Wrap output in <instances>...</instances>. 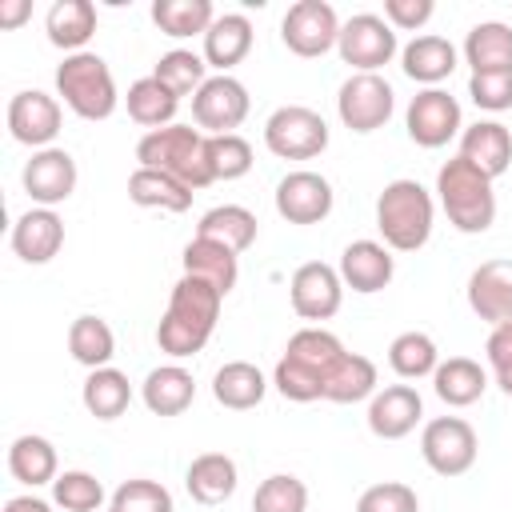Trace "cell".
<instances>
[{
	"mask_svg": "<svg viewBox=\"0 0 512 512\" xmlns=\"http://www.w3.org/2000/svg\"><path fill=\"white\" fill-rule=\"evenodd\" d=\"M68 352L88 372L108 368V360L116 356V336H112L108 320H100V316H76L72 328H68Z\"/></svg>",
	"mask_w": 512,
	"mask_h": 512,
	"instance_id": "cell-37",
	"label": "cell"
},
{
	"mask_svg": "<svg viewBox=\"0 0 512 512\" xmlns=\"http://www.w3.org/2000/svg\"><path fill=\"white\" fill-rule=\"evenodd\" d=\"M400 68H404L408 80H416L424 88H436L440 80H448L456 72V48H452V40L432 36V32L428 36H416L412 44H404Z\"/></svg>",
	"mask_w": 512,
	"mask_h": 512,
	"instance_id": "cell-25",
	"label": "cell"
},
{
	"mask_svg": "<svg viewBox=\"0 0 512 512\" xmlns=\"http://www.w3.org/2000/svg\"><path fill=\"white\" fill-rule=\"evenodd\" d=\"M460 156L496 180L512 164V132L500 120H476L460 132Z\"/></svg>",
	"mask_w": 512,
	"mask_h": 512,
	"instance_id": "cell-22",
	"label": "cell"
},
{
	"mask_svg": "<svg viewBox=\"0 0 512 512\" xmlns=\"http://www.w3.org/2000/svg\"><path fill=\"white\" fill-rule=\"evenodd\" d=\"M64 248V220L52 208H28L12 224V252L24 264H48Z\"/></svg>",
	"mask_w": 512,
	"mask_h": 512,
	"instance_id": "cell-21",
	"label": "cell"
},
{
	"mask_svg": "<svg viewBox=\"0 0 512 512\" xmlns=\"http://www.w3.org/2000/svg\"><path fill=\"white\" fill-rule=\"evenodd\" d=\"M56 92L80 120H108L120 104L112 68L96 52H72L56 68Z\"/></svg>",
	"mask_w": 512,
	"mask_h": 512,
	"instance_id": "cell-6",
	"label": "cell"
},
{
	"mask_svg": "<svg viewBox=\"0 0 512 512\" xmlns=\"http://www.w3.org/2000/svg\"><path fill=\"white\" fill-rule=\"evenodd\" d=\"M340 356H344V344L328 328H300L292 332L284 356L276 360L272 384L284 400H296V404L324 400V384L340 364Z\"/></svg>",
	"mask_w": 512,
	"mask_h": 512,
	"instance_id": "cell-2",
	"label": "cell"
},
{
	"mask_svg": "<svg viewBox=\"0 0 512 512\" xmlns=\"http://www.w3.org/2000/svg\"><path fill=\"white\" fill-rule=\"evenodd\" d=\"M4 512H52V504L40 500V496H12V500L4 504Z\"/></svg>",
	"mask_w": 512,
	"mask_h": 512,
	"instance_id": "cell-51",
	"label": "cell"
},
{
	"mask_svg": "<svg viewBox=\"0 0 512 512\" xmlns=\"http://www.w3.org/2000/svg\"><path fill=\"white\" fill-rule=\"evenodd\" d=\"M424 416V400L412 384H388L368 400V428L380 440H404Z\"/></svg>",
	"mask_w": 512,
	"mask_h": 512,
	"instance_id": "cell-20",
	"label": "cell"
},
{
	"mask_svg": "<svg viewBox=\"0 0 512 512\" xmlns=\"http://www.w3.org/2000/svg\"><path fill=\"white\" fill-rule=\"evenodd\" d=\"M264 392H268V380H264V372H260L256 364H248V360H228V364L212 376V396H216V404H224V408H232V412L256 408V404L264 400Z\"/></svg>",
	"mask_w": 512,
	"mask_h": 512,
	"instance_id": "cell-31",
	"label": "cell"
},
{
	"mask_svg": "<svg viewBox=\"0 0 512 512\" xmlns=\"http://www.w3.org/2000/svg\"><path fill=\"white\" fill-rule=\"evenodd\" d=\"M280 40L288 44V52L304 60L324 56L340 40V16L324 0H296L280 20Z\"/></svg>",
	"mask_w": 512,
	"mask_h": 512,
	"instance_id": "cell-11",
	"label": "cell"
},
{
	"mask_svg": "<svg viewBox=\"0 0 512 512\" xmlns=\"http://www.w3.org/2000/svg\"><path fill=\"white\" fill-rule=\"evenodd\" d=\"M28 12H32L28 0H0V28H20Z\"/></svg>",
	"mask_w": 512,
	"mask_h": 512,
	"instance_id": "cell-50",
	"label": "cell"
},
{
	"mask_svg": "<svg viewBox=\"0 0 512 512\" xmlns=\"http://www.w3.org/2000/svg\"><path fill=\"white\" fill-rule=\"evenodd\" d=\"M336 272H340L344 288H352L360 296H372V292L392 284L396 260H392V248H384L380 240H352L340 252V268Z\"/></svg>",
	"mask_w": 512,
	"mask_h": 512,
	"instance_id": "cell-19",
	"label": "cell"
},
{
	"mask_svg": "<svg viewBox=\"0 0 512 512\" xmlns=\"http://www.w3.org/2000/svg\"><path fill=\"white\" fill-rule=\"evenodd\" d=\"M468 308L492 328L512 324V260H484L480 268H472Z\"/></svg>",
	"mask_w": 512,
	"mask_h": 512,
	"instance_id": "cell-18",
	"label": "cell"
},
{
	"mask_svg": "<svg viewBox=\"0 0 512 512\" xmlns=\"http://www.w3.org/2000/svg\"><path fill=\"white\" fill-rule=\"evenodd\" d=\"M464 60L472 72H508L512 68V28L484 20L464 36Z\"/></svg>",
	"mask_w": 512,
	"mask_h": 512,
	"instance_id": "cell-33",
	"label": "cell"
},
{
	"mask_svg": "<svg viewBox=\"0 0 512 512\" xmlns=\"http://www.w3.org/2000/svg\"><path fill=\"white\" fill-rule=\"evenodd\" d=\"M484 352H488V364H492V376H496V384L512 396V324H500V328H492L488 332V344H484Z\"/></svg>",
	"mask_w": 512,
	"mask_h": 512,
	"instance_id": "cell-48",
	"label": "cell"
},
{
	"mask_svg": "<svg viewBox=\"0 0 512 512\" xmlns=\"http://www.w3.org/2000/svg\"><path fill=\"white\" fill-rule=\"evenodd\" d=\"M248 52H252V24L240 12L216 16L212 28L204 32V60L208 68H216V76H228V68H236Z\"/></svg>",
	"mask_w": 512,
	"mask_h": 512,
	"instance_id": "cell-24",
	"label": "cell"
},
{
	"mask_svg": "<svg viewBox=\"0 0 512 512\" xmlns=\"http://www.w3.org/2000/svg\"><path fill=\"white\" fill-rule=\"evenodd\" d=\"M52 500H56V508H64V512H100V504H104V484H100L92 472L72 468V472H60V476L52 480Z\"/></svg>",
	"mask_w": 512,
	"mask_h": 512,
	"instance_id": "cell-42",
	"label": "cell"
},
{
	"mask_svg": "<svg viewBox=\"0 0 512 512\" xmlns=\"http://www.w3.org/2000/svg\"><path fill=\"white\" fill-rule=\"evenodd\" d=\"M192 188H184L180 180H172L168 172L156 168H136L128 176V200L140 208H160V212H188L192 208Z\"/></svg>",
	"mask_w": 512,
	"mask_h": 512,
	"instance_id": "cell-32",
	"label": "cell"
},
{
	"mask_svg": "<svg viewBox=\"0 0 512 512\" xmlns=\"http://www.w3.org/2000/svg\"><path fill=\"white\" fill-rule=\"evenodd\" d=\"M8 472L28 484V488H40V484H52L60 472H56V448L52 440L44 436H16L12 448H8Z\"/></svg>",
	"mask_w": 512,
	"mask_h": 512,
	"instance_id": "cell-35",
	"label": "cell"
},
{
	"mask_svg": "<svg viewBox=\"0 0 512 512\" xmlns=\"http://www.w3.org/2000/svg\"><path fill=\"white\" fill-rule=\"evenodd\" d=\"M288 296H292V308L300 320H332L340 312V300H344V280L332 264L308 260L292 272Z\"/></svg>",
	"mask_w": 512,
	"mask_h": 512,
	"instance_id": "cell-14",
	"label": "cell"
},
{
	"mask_svg": "<svg viewBox=\"0 0 512 512\" xmlns=\"http://www.w3.org/2000/svg\"><path fill=\"white\" fill-rule=\"evenodd\" d=\"M396 108V92L392 84L380 76V72H356L340 84V96H336V112H340V124L348 132H376L388 124Z\"/></svg>",
	"mask_w": 512,
	"mask_h": 512,
	"instance_id": "cell-9",
	"label": "cell"
},
{
	"mask_svg": "<svg viewBox=\"0 0 512 512\" xmlns=\"http://www.w3.org/2000/svg\"><path fill=\"white\" fill-rule=\"evenodd\" d=\"M124 104H128V116H132L136 124H144L148 132H156V128H168V124H172V116H176V108H180V96L168 92L156 76H144V80H136V84L128 88Z\"/></svg>",
	"mask_w": 512,
	"mask_h": 512,
	"instance_id": "cell-36",
	"label": "cell"
},
{
	"mask_svg": "<svg viewBox=\"0 0 512 512\" xmlns=\"http://www.w3.org/2000/svg\"><path fill=\"white\" fill-rule=\"evenodd\" d=\"M308 508V484L292 472H276L260 480L252 496V512H304Z\"/></svg>",
	"mask_w": 512,
	"mask_h": 512,
	"instance_id": "cell-43",
	"label": "cell"
},
{
	"mask_svg": "<svg viewBox=\"0 0 512 512\" xmlns=\"http://www.w3.org/2000/svg\"><path fill=\"white\" fill-rule=\"evenodd\" d=\"M468 96L484 112H504L512 108V68L508 72H472L468 76Z\"/></svg>",
	"mask_w": 512,
	"mask_h": 512,
	"instance_id": "cell-47",
	"label": "cell"
},
{
	"mask_svg": "<svg viewBox=\"0 0 512 512\" xmlns=\"http://www.w3.org/2000/svg\"><path fill=\"white\" fill-rule=\"evenodd\" d=\"M404 124H408V136L420 144V148H444L460 128V104L456 96H448L444 88H424L412 96L408 112H404Z\"/></svg>",
	"mask_w": 512,
	"mask_h": 512,
	"instance_id": "cell-13",
	"label": "cell"
},
{
	"mask_svg": "<svg viewBox=\"0 0 512 512\" xmlns=\"http://www.w3.org/2000/svg\"><path fill=\"white\" fill-rule=\"evenodd\" d=\"M432 388H436V396H440L448 408H468V404H476V400L484 396L488 372H484L476 360H468V356H448V360L436 364Z\"/></svg>",
	"mask_w": 512,
	"mask_h": 512,
	"instance_id": "cell-28",
	"label": "cell"
},
{
	"mask_svg": "<svg viewBox=\"0 0 512 512\" xmlns=\"http://www.w3.org/2000/svg\"><path fill=\"white\" fill-rule=\"evenodd\" d=\"M248 88L236 76H208L192 96V120L204 136H228L248 116Z\"/></svg>",
	"mask_w": 512,
	"mask_h": 512,
	"instance_id": "cell-12",
	"label": "cell"
},
{
	"mask_svg": "<svg viewBox=\"0 0 512 512\" xmlns=\"http://www.w3.org/2000/svg\"><path fill=\"white\" fill-rule=\"evenodd\" d=\"M356 512H420V496L416 488L400 484V480H384L360 492Z\"/></svg>",
	"mask_w": 512,
	"mask_h": 512,
	"instance_id": "cell-46",
	"label": "cell"
},
{
	"mask_svg": "<svg viewBox=\"0 0 512 512\" xmlns=\"http://www.w3.org/2000/svg\"><path fill=\"white\" fill-rule=\"evenodd\" d=\"M368 396H376V364L360 352H344L340 364L332 368L328 384H324V400L356 404V400H368Z\"/></svg>",
	"mask_w": 512,
	"mask_h": 512,
	"instance_id": "cell-38",
	"label": "cell"
},
{
	"mask_svg": "<svg viewBox=\"0 0 512 512\" xmlns=\"http://www.w3.org/2000/svg\"><path fill=\"white\" fill-rule=\"evenodd\" d=\"M336 52L356 72H380L396 56V28L376 12H360L340 24Z\"/></svg>",
	"mask_w": 512,
	"mask_h": 512,
	"instance_id": "cell-10",
	"label": "cell"
},
{
	"mask_svg": "<svg viewBox=\"0 0 512 512\" xmlns=\"http://www.w3.org/2000/svg\"><path fill=\"white\" fill-rule=\"evenodd\" d=\"M476 428L464 416H436L420 432V456L436 476H464L476 464Z\"/></svg>",
	"mask_w": 512,
	"mask_h": 512,
	"instance_id": "cell-8",
	"label": "cell"
},
{
	"mask_svg": "<svg viewBox=\"0 0 512 512\" xmlns=\"http://www.w3.org/2000/svg\"><path fill=\"white\" fill-rule=\"evenodd\" d=\"M8 132L12 140L28 144V148H52L56 132H60V104L56 96L40 92V88H24L8 100Z\"/></svg>",
	"mask_w": 512,
	"mask_h": 512,
	"instance_id": "cell-16",
	"label": "cell"
},
{
	"mask_svg": "<svg viewBox=\"0 0 512 512\" xmlns=\"http://www.w3.org/2000/svg\"><path fill=\"white\" fill-rule=\"evenodd\" d=\"M436 196H440V208H444L448 224L456 232H464V236H480L496 220L492 176H484L464 156H452V160L440 164V172H436Z\"/></svg>",
	"mask_w": 512,
	"mask_h": 512,
	"instance_id": "cell-3",
	"label": "cell"
},
{
	"mask_svg": "<svg viewBox=\"0 0 512 512\" xmlns=\"http://www.w3.org/2000/svg\"><path fill=\"white\" fill-rule=\"evenodd\" d=\"M436 4L432 0H384V20L400 32H412V28H424L432 20Z\"/></svg>",
	"mask_w": 512,
	"mask_h": 512,
	"instance_id": "cell-49",
	"label": "cell"
},
{
	"mask_svg": "<svg viewBox=\"0 0 512 512\" xmlns=\"http://www.w3.org/2000/svg\"><path fill=\"white\" fill-rule=\"evenodd\" d=\"M20 184L36 208H56L76 192V160L64 148H40L24 164Z\"/></svg>",
	"mask_w": 512,
	"mask_h": 512,
	"instance_id": "cell-15",
	"label": "cell"
},
{
	"mask_svg": "<svg viewBox=\"0 0 512 512\" xmlns=\"http://www.w3.org/2000/svg\"><path fill=\"white\" fill-rule=\"evenodd\" d=\"M256 232H260V224H256V216H252L244 204H216V208H208V212L200 216V224H196V236L216 240V244L232 248L236 256L256 244Z\"/></svg>",
	"mask_w": 512,
	"mask_h": 512,
	"instance_id": "cell-30",
	"label": "cell"
},
{
	"mask_svg": "<svg viewBox=\"0 0 512 512\" xmlns=\"http://www.w3.org/2000/svg\"><path fill=\"white\" fill-rule=\"evenodd\" d=\"M136 160H140V168L168 172L172 180H180L192 192L212 184L208 136L200 128H192V124H168V128L144 132L140 144H136Z\"/></svg>",
	"mask_w": 512,
	"mask_h": 512,
	"instance_id": "cell-4",
	"label": "cell"
},
{
	"mask_svg": "<svg viewBox=\"0 0 512 512\" xmlns=\"http://www.w3.org/2000/svg\"><path fill=\"white\" fill-rule=\"evenodd\" d=\"M184 276L208 280L220 296H228V292L236 288V280H240V264H236V252H232V248L196 236V240L184 248Z\"/></svg>",
	"mask_w": 512,
	"mask_h": 512,
	"instance_id": "cell-27",
	"label": "cell"
},
{
	"mask_svg": "<svg viewBox=\"0 0 512 512\" xmlns=\"http://www.w3.org/2000/svg\"><path fill=\"white\" fill-rule=\"evenodd\" d=\"M112 508H120V512H172V492L156 480H124L112 492Z\"/></svg>",
	"mask_w": 512,
	"mask_h": 512,
	"instance_id": "cell-45",
	"label": "cell"
},
{
	"mask_svg": "<svg viewBox=\"0 0 512 512\" xmlns=\"http://www.w3.org/2000/svg\"><path fill=\"white\" fill-rule=\"evenodd\" d=\"M236 480V460L224 452H200L184 472V488L196 504H224L236 492Z\"/></svg>",
	"mask_w": 512,
	"mask_h": 512,
	"instance_id": "cell-26",
	"label": "cell"
},
{
	"mask_svg": "<svg viewBox=\"0 0 512 512\" xmlns=\"http://www.w3.org/2000/svg\"><path fill=\"white\" fill-rule=\"evenodd\" d=\"M388 364L400 380H420V376H432L436 364H440V352H436V340L428 332H400L392 344H388Z\"/></svg>",
	"mask_w": 512,
	"mask_h": 512,
	"instance_id": "cell-40",
	"label": "cell"
},
{
	"mask_svg": "<svg viewBox=\"0 0 512 512\" xmlns=\"http://www.w3.org/2000/svg\"><path fill=\"white\" fill-rule=\"evenodd\" d=\"M220 304H224V296L208 280L180 276L172 296H168V308H164V316L156 324L160 352H168L176 360L196 356L208 344V336H212V328L220 320Z\"/></svg>",
	"mask_w": 512,
	"mask_h": 512,
	"instance_id": "cell-1",
	"label": "cell"
},
{
	"mask_svg": "<svg viewBox=\"0 0 512 512\" xmlns=\"http://www.w3.org/2000/svg\"><path fill=\"white\" fill-rule=\"evenodd\" d=\"M216 12H212V0H156L152 4V24L172 36V40H184V36H204L212 28Z\"/></svg>",
	"mask_w": 512,
	"mask_h": 512,
	"instance_id": "cell-39",
	"label": "cell"
},
{
	"mask_svg": "<svg viewBox=\"0 0 512 512\" xmlns=\"http://www.w3.org/2000/svg\"><path fill=\"white\" fill-rule=\"evenodd\" d=\"M264 144L280 160H312L328 148V124L304 104H284L264 120Z\"/></svg>",
	"mask_w": 512,
	"mask_h": 512,
	"instance_id": "cell-7",
	"label": "cell"
},
{
	"mask_svg": "<svg viewBox=\"0 0 512 512\" xmlns=\"http://www.w3.org/2000/svg\"><path fill=\"white\" fill-rule=\"evenodd\" d=\"M432 220H436V204L420 180L400 176V180L384 184V192L376 196V228L384 236V248H392V252L424 248L432 236Z\"/></svg>",
	"mask_w": 512,
	"mask_h": 512,
	"instance_id": "cell-5",
	"label": "cell"
},
{
	"mask_svg": "<svg viewBox=\"0 0 512 512\" xmlns=\"http://www.w3.org/2000/svg\"><path fill=\"white\" fill-rule=\"evenodd\" d=\"M140 400L152 416H180L192 400H196V380L188 368L180 364H160L144 376L140 384Z\"/></svg>",
	"mask_w": 512,
	"mask_h": 512,
	"instance_id": "cell-23",
	"label": "cell"
},
{
	"mask_svg": "<svg viewBox=\"0 0 512 512\" xmlns=\"http://www.w3.org/2000/svg\"><path fill=\"white\" fill-rule=\"evenodd\" d=\"M208 168L212 180H240L252 172V144L240 132L208 136Z\"/></svg>",
	"mask_w": 512,
	"mask_h": 512,
	"instance_id": "cell-44",
	"label": "cell"
},
{
	"mask_svg": "<svg viewBox=\"0 0 512 512\" xmlns=\"http://www.w3.org/2000/svg\"><path fill=\"white\" fill-rule=\"evenodd\" d=\"M80 400H84V408H88L96 420H116V416H124L128 404H132V384H128V376H124L120 368L108 364V368L88 372Z\"/></svg>",
	"mask_w": 512,
	"mask_h": 512,
	"instance_id": "cell-34",
	"label": "cell"
},
{
	"mask_svg": "<svg viewBox=\"0 0 512 512\" xmlns=\"http://www.w3.org/2000/svg\"><path fill=\"white\" fill-rule=\"evenodd\" d=\"M108 512H120V508H108Z\"/></svg>",
	"mask_w": 512,
	"mask_h": 512,
	"instance_id": "cell-52",
	"label": "cell"
},
{
	"mask_svg": "<svg viewBox=\"0 0 512 512\" xmlns=\"http://www.w3.org/2000/svg\"><path fill=\"white\" fill-rule=\"evenodd\" d=\"M44 28H48V40L68 56L84 52V44L96 36V8L92 0H56L44 16Z\"/></svg>",
	"mask_w": 512,
	"mask_h": 512,
	"instance_id": "cell-29",
	"label": "cell"
},
{
	"mask_svg": "<svg viewBox=\"0 0 512 512\" xmlns=\"http://www.w3.org/2000/svg\"><path fill=\"white\" fill-rule=\"evenodd\" d=\"M332 184L320 176V172H288L280 184H276V212L288 220V224H320L328 220L332 212Z\"/></svg>",
	"mask_w": 512,
	"mask_h": 512,
	"instance_id": "cell-17",
	"label": "cell"
},
{
	"mask_svg": "<svg viewBox=\"0 0 512 512\" xmlns=\"http://www.w3.org/2000/svg\"><path fill=\"white\" fill-rule=\"evenodd\" d=\"M152 76H156L168 92H176V96H188V92L196 96L200 84L208 80V60L196 56L192 48H172V52H164V56L156 60Z\"/></svg>",
	"mask_w": 512,
	"mask_h": 512,
	"instance_id": "cell-41",
	"label": "cell"
}]
</instances>
